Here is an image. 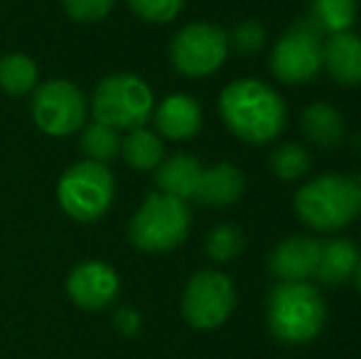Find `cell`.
<instances>
[{
	"mask_svg": "<svg viewBox=\"0 0 361 359\" xmlns=\"http://www.w3.org/2000/svg\"><path fill=\"white\" fill-rule=\"evenodd\" d=\"M224 126L248 145H266L283 133L288 106L283 96L258 79H236L219 96Z\"/></svg>",
	"mask_w": 361,
	"mask_h": 359,
	"instance_id": "cell-1",
	"label": "cell"
},
{
	"mask_svg": "<svg viewBox=\"0 0 361 359\" xmlns=\"http://www.w3.org/2000/svg\"><path fill=\"white\" fill-rule=\"evenodd\" d=\"M266 325L281 345H310L327 325L322 293L307 281L276 283L266 300Z\"/></svg>",
	"mask_w": 361,
	"mask_h": 359,
	"instance_id": "cell-2",
	"label": "cell"
},
{
	"mask_svg": "<svg viewBox=\"0 0 361 359\" xmlns=\"http://www.w3.org/2000/svg\"><path fill=\"white\" fill-rule=\"evenodd\" d=\"M295 214L314 231H339L361 214V190L354 178L319 175L295 195Z\"/></svg>",
	"mask_w": 361,
	"mask_h": 359,
	"instance_id": "cell-3",
	"label": "cell"
},
{
	"mask_svg": "<svg viewBox=\"0 0 361 359\" xmlns=\"http://www.w3.org/2000/svg\"><path fill=\"white\" fill-rule=\"evenodd\" d=\"M89 111L96 123L109 128L135 130L143 128L155 111V94L143 77L130 72H116L104 77L91 91Z\"/></svg>",
	"mask_w": 361,
	"mask_h": 359,
	"instance_id": "cell-4",
	"label": "cell"
},
{
	"mask_svg": "<svg viewBox=\"0 0 361 359\" xmlns=\"http://www.w3.org/2000/svg\"><path fill=\"white\" fill-rule=\"evenodd\" d=\"M192 229V212L185 200L152 192L128 221V239L143 254L175 251Z\"/></svg>",
	"mask_w": 361,
	"mask_h": 359,
	"instance_id": "cell-5",
	"label": "cell"
},
{
	"mask_svg": "<svg viewBox=\"0 0 361 359\" xmlns=\"http://www.w3.org/2000/svg\"><path fill=\"white\" fill-rule=\"evenodd\" d=\"M116 200V178L109 165L79 160L57 180V202L69 219L94 224L104 219Z\"/></svg>",
	"mask_w": 361,
	"mask_h": 359,
	"instance_id": "cell-6",
	"label": "cell"
},
{
	"mask_svg": "<svg viewBox=\"0 0 361 359\" xmlns=\"http://www.w3.org/2000/svg\"><path fill=\"white\" fill-rule=\"evenodd\" d=\"M236 303L238 296L231 278L221 271L204 269L187 281L182 293V317L195 330L212 332L226 325Z\"/></svg>",
	"mask_w": 361,
	"mask_h": 359,
	"instance_id": "cell-7",
	"label": "cell"
},
{
	"mask_svg": "<svg viewBox=\"0 0 361 359\" xmlns=\"http://www.w3.org/2000/svg\"><path fill=\"white\" fill-rule=\"evenodd\" d=\"M32 121L49 138H67L84 128L89 116L86 94L67 79H49L32 91Z\"/></svg>",
	"mask_w": 361,
	"mask_h": 359,
	"instance_id": "cell-8",
	"label": "cell"
},
{
	"mask_svg": "<svg viewBox=\"0 0 361 359\" xmlns=\"http://www.w3.org/2000/svg\"><path fill=\"white\" fill-rule=\"evenodd\" d=\"M228 57V35L219 25L190 23L170 42V62L187 79H204L224 67Z\"/></svg>",
	"mask_w": 361,
	"mask_h": 359,
	"instance_id": "cell-9",
	"label": "cell"
},
{
	"mask_svg": "<svg viewBox=\"0 0 361 359\" xmlns=\"http://www.w3.org/2000/svg\"><path fill=\"white\" fill-rule=\"evenodd\" d=\"M273 77L290 87L310 84L322 72V32L302 18L276 42L271 52Z\"/></svg>",
	"mask_w": 361,
	"mask_h": 359,
	"instance_id": "cell-10",
	"label": "cell"
},
{
	"mask_svg": "<svg viewBox=\"0 0 361 359\" xmlns=\"http://www.w3.org/2000/svg\"><path fill=\"white\" fill-rule=\"evenodd\" d=\"M67 293L74 305L81 310H104L118 300L121 276L106 261H81L67 276Z\"/></svg>",
	"mask_w": 361,
	"mask_h": 359,
	"instance_id": "cell-11",
	"label": "cell"
},
{
	"mask_svg": "<svg viewBox=\"0 0 361 359\" xmlns=\"http://www.w3.org/2000/svg\"><path fill=\"white\" fill-rule=\"evenodd\" d=\"M319 244L312 236H288L268 256V269L278 281H310L319 261Z\"/></svg>",
	"mask_w": 361,
	"mask_h": 359,
	"instance_id": "cell-12",
	"label": "cell"
},
{
	"mask_svg": "<svg viewBox=\"0 0 361 359\" xmlns=\"http://www.w3.org/2000/svg\"><path fill=\"white\" fill-rule=\"evenodd\" d=\"M155 133L167 140H190L202 130L204 116L197 99L187 94H170L152 111Z\"/></svg>",
	"mask_w": 361,
	"mask_h": 359,
	"instance_id": "cell-13",
	"label": "cell"
},
{
	"mask_svg": "<svg viewBox=\"0 0 361 359\" xmlns=\"http://www.w3.org/2000/svg\"><path fill=\"white\" fill-rule=\"evenodd\" d=\"M322 69L342 87H359L361 84V37L357 32L329 35L322 42Z\"/></svg>",
	"mask_w": 361,
	"mask_h": 359,
	"instance_id": "cell-14",
	"label": "cell"
},
{
	"mask_svg": "<svg viewBox=\"0 0 361 359\" xmlns=\"http://www.w3.org/2000/svg\"><path fill=\"white\" fill-rule=\"evenodd\" d=\"M246 178L231 163H219L214 168H204L192 200L204 207H228L241 200Z\"/></svg>",
	"mask_w": 361,
	"mask_h": 359,
	"instance_id": "cell-15",
	"label": "cell"
},
{
	"mask_svg": "<svg viewBox=\"0 0 361 359\" xmlns=\"http://www.w3.org/2000/svg\"><path fill=\"white\" fill-rule=\"evenodd\" d=\"M204 173L202 163L190 153H175L165 158L155 170V185L162 195L177 197V200H192Z\"/></svg>",
	"mask_w": 361,
	"mask_h": 359,
	"instance_id": "cell-16",
	"label": "cell"
},
{
	"mask_svg": "<svg viewBox=\"0 0 361 359\" xmlns=\"http://www.w3.org/2000/svg\"><path fill=\"white\" fill-rule=\"evenodd\" d=\"M359 249L349 239H329L319 244V261H317V278L322 286H342L349 278H354L359 266Z\"/></svg>",
	"mask_w": 361,
	"mask_h": 359,
	"instance_id": "cell-17",
	"label": "cell"
},
{
	"mask_svg": "<svg viewBox=\"0 0 361 359\" xmlns=\"http://www.w3.org/2000/svg\"><path fill=\"white\" fill-rule=\"evenodd\" d=\"M300 128L317 148H337L344 140V118L332 104L314 101L300 116Z\"/></svg>",
	"mask_w": 361,
	"mask_h": 359,
	"instance_id": "cell-18",
	"label": "cell"
},
{
	"mask_svg": "<svg viewBox=\"0 0 361 359\" xmlns=\"http://www.w3.org/2000/svg\"><path fill=\"white\" fill-rule=\"evenodd\" d=\"M121 158L138 173H155L157 165L165 160V145L155 130H147L143 126L128 130V135L121 138Z\"/></svg>",
	"mask_w": 361,
	"mask_h": 359,
	"instance_id": "cell-19",
	"label": "cell"
},
{
	"mask_svg": "<svg viewBox=\"0 0 361 359\" xmlns=\"http://www.w3.org/2000/svg\"><path fill=\"white\" fill-rule=\"evenodd\" d=\"M39 87V67L30 54L8 52L0 57V89L13 99L32 94Z\"/></svg>",
	"mask_w": 361,
	"mask_h": 359,
	"instance_id": "cell-20",
	"label": "cell"
},
{
	"mask_svg": "<svg viewBox=\"0 0 361 359\" xmlns=\"http://www.w3.org/2000/svg\"><path fill=\"white\" fill-rule=\"evenodd\" d=\"M357 0H310L307 20L322 35H337L352 30V25L357 23Z\"/></svg>",
	"mask_w": 361,
	"mask_h": 359,
	"instance_id": "cell-21",
	"label": "cell"
},
{
	"mask_svg": "<svg viewBox=\"0 0 361 359\" xmlns=\"http://www.w3.org/2000/svg\"><path fill=\"white\" fill-rule=\"evenodd\" d=\"M79 148L86 155L84 160L109 165L121 155V133L116 128H109L104 123H89L84 126L79 138Z\"/></svg>",
	"mask_w": 361,
	"mask_h": 359,
	"instance_id": "cell-22",
	"label": "cell"
},
{
	"mask_svg": "<svg viewBox=\"0 0 361 359\" xmlns=\"http://www.w3.org/2000/svg\"><path fill=\"white\" fill-rule=\"evenodd\" d=\"M243 246H246V236L236 224H216L204 241L207 256L216 264H228V261L238 259Z\"/></svg>",
	"mask_w": 361,
	"mask_h": 359,
	"instance_id": "cell-23",
	"label": "cell"
},
{
	"mask_svg": "<svg viewBox=\"0 0 361 359\" xmlns=\"http://www.w3.org/2000/svg\"><path fill=\"white\" fill-rule=\"evenodd\" d=\"M310 165H312L310 153L298 143H283L271 153V170L283 182L300 180L302 175H307Z\"/></svg>",
	"mask_w": 361,
	"mask_h": 359,
	"instance_id": "cell-24",
	"label": "cell"
},
{
	"mask_svg": "<svg viewBox=\"0 0 361 359\" xmlns=\"http://www.w3.org/2000/svg\"><path fill=\"white\" fill-rule=\"evenodd\" d=\"M133 15H138L143 23L167 25L182 13L185 0H126Z\"/></svg>",
	"mask_w": 361,
	"mask_h": 359,
	"instance_id": "cell-25",
	"label": "cell"
},
{
	"mask_svg": "<svg viewBox=\"0 0 361 359\" xmlns=\"http://www.w3.org/2000/svg\"><path fill=\"white\" fill-rule=\"evenodd\" d=\"M62 5L69 20L81 25H96L109 18L116 0H62Z\"/></svg>",
	"mask_w": 361,
	"mask_h": 359,
	"instance_id": "cell-26",
	"label": "cell"
},
{
	"mask_svg": "<svg viewBox=\"0 0 361 359\" xmlns=\"http://www.w3.org/2000/svg\"><path fill=\"white\" fill-rule=\"evenodd\" d=\"M266 44V30L258 20H243L233 28L228 37V47H233L238 54H256Z\"/></svg>",
	"mask_w": 361,
	"mask_h": 359,
	"instance_id": "cell-27",
	"label": "cell"
},
{
	"mask_svg": "<svg viewBox=\"0 0 361 359\" xmlns=\"http://www.w3.org/2000/svg\"><path fill=\"white\" fill-rule=\"evenodd\" d=\"M114 322H116V327H118L123 335H135V332L140 330V315L133 310V308H121L118 312H116V317H114Z\"/></svg>",
	"mask_w": 361,
	"mask_h": 359,
	"instance_id": "cell-28",
	"label": "cell"
},
{
	"mask_svg": "<svg viewBox=\"0 0 361 359\" xmlns=\"http://www.w3.org/2000/svg\"><path fill=\"white\" fill-rule=\"evenodd\" d=\"M354 281H357V288L361 293V256H359V266H357V273H354Z\"/></svg>",
	"mask_w": 361,
	"mask_h": 359,
	"instance_id": "cell-29",
	"label": "cell"
},
{
	"mask_svg": "<svg viewBox=\"0 0 361 359\" xmlns=\"http://www.w3.org/2000/svg\"><path fill=\"white\" fill-rule=\"evenodd\" d=\"M354 180H357V185H359V190H361V173H359V178H354Z\"/></svg>",
	"mask_w": 361,
	"mask_h": 359,
	"instance_id": "cell-30",
	"label": "cell"
}]
</instances>
